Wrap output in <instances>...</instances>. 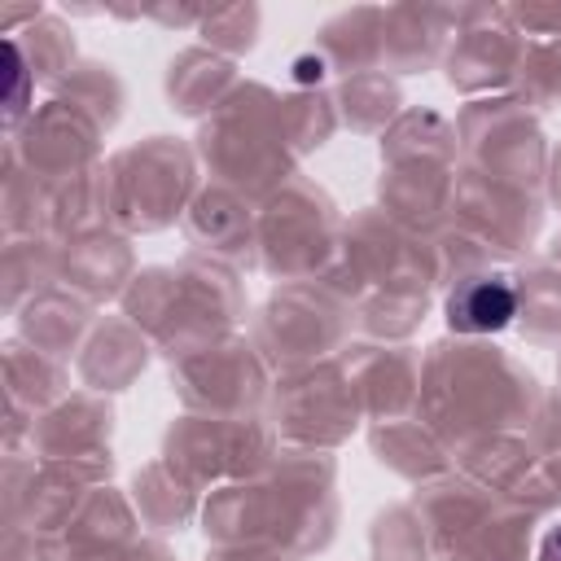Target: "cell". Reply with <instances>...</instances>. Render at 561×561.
<instances>
[{"instance_id":"obj_1","label":"cell","mask_w":561,"mask_h":561,"mask_svg":"<svg viewBox=\"0 0 561 561\" xmlns=\"http://www.w3.org/2000/svg\"><path fill=\"white\" fill-rule=\"evenodd\" d=\"M517 311V298L504 280L495 276H478V280H465L451 298H447V320L451 329H465V333H491V329H504Z\"/></svg>"},{"instance_id":"obj_2","label":"cell","mask_w":561,"mask_h":561,"mask_svg":"<svg viewBox=\"0 0 561 561\" xmlns=\"http://www.w3.org/2000/svg\"><path fill=\"white\" fill-rule=\"evenodd\" d=\"M539 561H561V522L543 535V543H539Z\"/></svg>"}]
</instances>
